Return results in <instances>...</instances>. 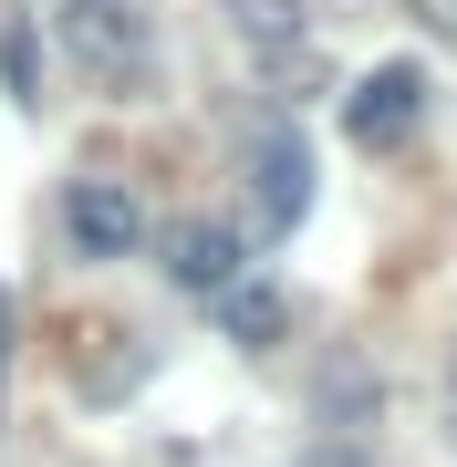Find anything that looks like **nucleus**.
Segmentation results:
<instances>
[{
	"label": "nucleus",
	"mask_w": 457,
	"mask_h": 467,
	"mask_svg": "<svg viewBox=\"0 0 457 467\" xmlns=\"http://www.w3.org/2000/svg\"><path fill=\"white\" fill-rule=\"evenodd\" d=\"M426 63H406V52H395V63H374L354 94H343V135H354L364 156H385V146H406V135L426 125Z\"/></svg>",
	"instance_id": "1"
},
{
	"label": "nucleus",
	"mask_w": 457,
	"mask_h": 467,
	"mask_svg": "<svg viewBox=\"0 0 457 467\" xmlns=\"http://www.w3.org/2000/svg\"><path fill=\"white\" fill-rule=\"evenodd\" d=\"M239 260H250V239L229 229V218H177L167 239H156V270H167V291H198V301H219L239 281Z\"/></svg>",
	"instance_id": "4"
},
{
	"label": "nucleus",
	"mask_w": 457,
	"mask_h": 467,
	"mask_svg": "<svg viewBox=\"0 0 457 467\" xmlns=\"http://www.w3.org/2000/svg\"><path fill=\"white\" fill-rule=\"evenodd\" d=\"M302 467H364V457H302Z\"/></svg>",
	"instance_id": "9"
},
{
	"label": "nucleus",
	"mask_w": 457,
	"mask_h": 467,
	"mask_svg": "<svg viewBox=\"0 0 457 467\" xmlns=\"http://www.w3.org/2000/svg\"><path fill=\"white\" fill-rule=\"evenodd\" d=\"M63 239H73L84 260H136V250H146L136 187H125V177H73V187H63Z\"/></svg>",
	"instance_id": "3"
},
{
	"label": "nucleus",
	"mask_w": 457,
	"mask_h": 467,
	"mask_svg": "<svg viewBox=\"0 0 457 467\" xmlns=\"http://www.w3.org/2000/svg\"><path fill=\"white\" fill-rule=\"evenodd\" d=\"M447 436H457V374H447Z\"/></svg>",
	"instance_id": "8"
},
{
	"label": "nucleus",
	"mask_w": 457,
	"mask_h": 467,
	"mask_svg": "<svg viewBox=\"0 0 457 467\" xmlns=\"http://www.w3.org/2000/svg\"><path fill=\"white\" fill-rule=\"evenodd\" d=\"M0 374H11V291H0Z\"/></svg>",
	"instance_id": "7"
},
{
	"label": "nucleus",
	"mask_w": 457,
	"mask_h": 467,
	"mask_svg": "<svg viewBox=\"0 0 457 467\" xmlns=\"http://www.w3.org/2000/svg\"><path fill=\"white\" fill-rule=\"evenodd\" d=\"M229 21H239L250 52H291L302 42V0H229Z\"/></svg>",
	"instance_id": "6"
},
{
	"label": "nucleus",
	"mask_w": 457,
	"mask_h": 467,
	"mask_svg": "<svg viewBox=\"0 0 457 467\" xmlns=\"http://www.w3.org/2000/svg\"><path fill=\"white\" fill-rule=\"evenodd\" d=\"M73 11H115V0H73Z\"/></svg>",
	"instance_id": "10"
},
{
	"label": "nucleus",
	"mask_w": 457,
	"mask_h": 467,
	"mask_svg": "<svg viewBox=\"0 0 457 467\" xmlns=\"http://www.w3.org/2000/svg\"><path fill=\"white\" fill-rule=\"evenodd\" d=\"M219 322H229V343H250V353H271V343L291 333V301H281L271 281H229V291H219Z\"/></svg>",
	"instance_id": "5"
},
{
	"label": "nucleus",
	"mask_w": 457,
	"mask_h": 467,
	"mask_svg": "<svg viewBox=\"0 0 457 467\" xmlns=\"http://www.w3.org/2000/svg\"><path fill=\"white\" fill-rule=\"evenodd\" d=\"M250 198H260V239H291L312 218V146H302V125H260L250 135Z\"/></svg>",
	"instance_id": "2"
}]
</instances>
